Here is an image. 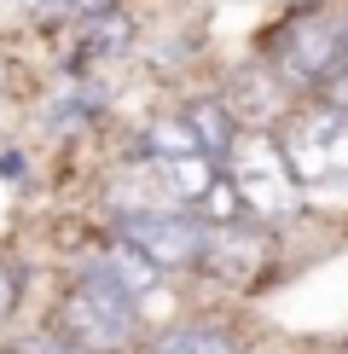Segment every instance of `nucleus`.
Here are the masks:
<instances>
[{
	"label": "nucleus",
	"mask_w": 348,
	"mask_h": 354,
	"mask_svg": "<svg viewBox=\"0 0 348 354\" xmlns=\"http://www.w3.org/2000/svg\"><path fill=\"white\" fill-rule=\"evenodd\" d=\"M226 180L238 186L244 209H255L261 221H284V215H296V203H302L296 169H290L284 145L267 140V134H244L238 140V151L226 157Z\"/></svg>",
	"instance_id": "obj_1"
},
{
	"label": "nucleus",
	"mask_w": 348,
	"mask_h": 354,
	"mask_svg": "<svg viewBox=\"0 0 348 354\" xmlns=\"http://www.w3.org/2000/svg\"><path fill=\"white\" fill-rule=\"evenodd\" d=\"M58 319H64L70 343H81L93 354H110V348H122L128 337H134V297H128L110 273H87L81 285H70Z\"/></svg>",
	"instance_id": "obj_2"
},
{
	"label": "nucleus",
	"mask_w": 348,
	"mask_h": 354,
	"mask_svg": "<svg viewBox=\"0 0 348 354\" xmlns=\"http://www.w3.org/2000/svg\"><path fill=\"white\" fill-rule=\"evenodd\" d=\"M284 157L290 169H296L302 186H325V180H348V111H302L290 116L284 128Z\"/></svg>",
	"instance_id": "obj_3"
},
{
	"label": "nucleus",
	"mask_w": 348,
	"mask_h": 354,
	"mask_svg": "<svg viewBox=\"0 0 348 354\" xmlns=\"http://www.w3.org/2000/svg\"><path fill=\"white\" fill-rule=\"evenodd\" d=\"M348 47V24L331 18V12H302V24H290L279 41H273V58L290 82H325L331 70L342 64Z\"/></svg>",
	"instance_id": "obj_4"
},
{
	"label": "nucleus",
	"mask_w": 348,
	"mask_h": 354,
	"mask_svg": "<svg viewBox=\"0 0 348 354\" xmlns=\"http://www.w3.org/2000/svg\"><path fill=\"white\" fill-rule=\"evenodd\" d=\"M122 239L139 244L157 268H192V261H203V250H209V227H197L180 209H128Z\"/></svg>",
	"instance_id": "obj_5"
},
{
	"label": "nucleus",
	"mask_w": 348,
	"mask_h": 354,
	"mask_svg": "<svg viewBox=\"0 0 348 354\" xmlns=\"http://www.w3.org/2000/svg\"><path fill=\"white\" fill-rule=\"evenodd\" d=\"M151 174H157V186H163V198H174V203H209V192L226 180V174H215V157H203V151H192V157H151Z\"/></svg>",
	"instance_id": "obj_6"
},
{
	"label": "nucleus",
	"mask_w": 348,
	"mask_h": 354,
	"mask_svg": "<svg viewBox=\"0 0 348 354\" xmlns=\"http://www.w3.org/2000/svg\"><path fill=\"white\" fill-rule=\"evenodd\" d=\"M203 268H209V273H221V279H255V268H261L255 232H244L238 221H226V227H209V250H203Z\"/></svg>",
	"instance_id": "obj_7"
},
{
	"label": "nucleus",
	"mask_w": 348,
	"mask_h": 354,
	"mask_svg": "<svg viewBox=\"0 0 348 354\" xmlns=\"http://www.w3.org/2000/svg\"><path fill=\"white\" fill-rule=\"evenodd\" d=\"M186 122H192V134H197V145L215 157V163H226L232 151H238V122H232V105L226 99H197L192 111H186Z\"/></svg>",
	"instance_id": "obj_8"
},
{
	"label": "nucleus",
	"mask_w": 348,
	"mask_h": 354,
	"mask_svg": "<svg viewBox=\"0 0 348 354\" xmlns=\"http://www.w3.org/2000/svg\"><path fill=\"white\" fill-rule=\"evenodd\" d=\"M99 273H110L116 285L128 290V297H145V290L157 285V273H163V268H157V261L145 256L139 244H128V239H122V244H110V256H105V268H99Z\"/></svg>",
	"instance_id": "obj_9"
},
{
	"label": "nucleus",
	"mask_w": 348,
	"mask_h": 354,
	"mask_svg": "<svg viewBox=\"0 0 348 354\" xmlns=\"http://www.w3.org/2000/svg\"><path fill=\"white\" fill-rule=\"evenodd\" d=\"M128 35H134V29H128V18L122 12H93V18H87V29H81V41H87V53L93 58H110V53H122L128 47Z\"/></svg>",
	"instance_id": "obj_10"
},
{
	"label": "nucleus",
	"mask_w": 348,
	"mask_h": 354,
	"mask_svg": "<svg viewBox=\"0 0 348 354\" xmlns=\"http://www.w3.org/2000/svg\"><path fill=\"white\" fill-rule=\"evenodd\" d=\"M151 354H238L226 331H209V326H186V331H168Z\"/></svg>",
	"instance_id": "obj_11"
},
{
	"label": "nucleus",
	"mask_w": 348,
	"mask_h": 354,
	"mask_svg": "<svg viewBox=\"0 0 348 354\" xmlns=\"http://www.w3.org/2000/svg\"><path fill=\"white\" fill-rule=\"evenodd\" d=\"M145 145H151V157H192V151H203L186 116H163V122H151V140H145ZM203 157H209V151H203Z\"/></svg>",
	"instance_id": "obj_12"
},
{
	"label": "nucleus",
	"mask_w": 348,
	"mask_h": 354,
	"mask_svg": "<svg viewBox=\"0 0 348 354\" xmlns=\"http://www.w3.org/2000/svg\"><path fill=\"white\" fill-rule=\"evenodd\" d=\"M325 105H331V111H348V64H337V70L325 76Z\"/></svg>",
	"instance_id": "obj_13"
},
{
	"label": "nucleus",
	"mask_w": 348,
	"mask_h": 354,
	"mask_svg": "<svg viewBox=\"0 0 348 354\" xmlns=\"http://www.w3.org/2000/svg\"><path fill=\"white\" fill-rule=\"evenodd\" d=\"M12 297H18V290H12V279L0 273V314H12Z\"/></svg>",
	"instance_id": "obj_14"
},
{
	"label": "nucleus",
	"mask_w": 348,
	"mask_h": 354,
	"mask_svg": "<svg viewBox=\"0 0 348 354\" xmlns=\"http://www.w3.org/2000/svg\"><path fill=\"white\" fill-rule=\"evenodd\" d=\"M342 354H348V348H342Z\"/></svg>",
	"instance_id": "obj_15"
}]
</instances>
